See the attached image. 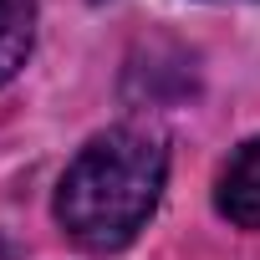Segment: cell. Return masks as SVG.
Here are the masks:
<instances>
[{"mask_svg": "<svg viewBox=\"0 0 260 260\" xmlns=\"http://www.w3.org/2000/svg\"><path fill=\"white\" fill-rule=\"evenodd\" d=\"M164 179H169L164 143L143 127H112L92 138L61 174L56 219L87 250H122L158 209Z\"/></svg>", "mask_w": 260, "mask_h": 260, "instance_id": "6da1fadb", "label": "cell"}, {"mask_svg": "<svg viewBox=\"0 0 260 260\" xmlns=\"http://www.w3.org/2000/svg\"><path fill=\"white\" fill-rule=\"evenodd\" d=\"M214 204L230 224L240 230H260V138L240 143L235 158L224 164L219 174V189H214Z\"/></svg>", "mask_w": 260, "mask_h": 260, "instance_id": "7a4b0ae2", "label": "cell"}, {"mask_svg": "<svg viewBox=\"0 0 260 260\" xmlns=\"http://www.w3.org/2000/svg\"><path fill=\"white\" fill-rule=\"evenodd\" d=\"M31 31H36V0H0V87L26 67Z\"/></svg>", "mask_w": 260, "mask_h": 260, "instance_id": "3957f363", "label": "cell"}]
</instances>
